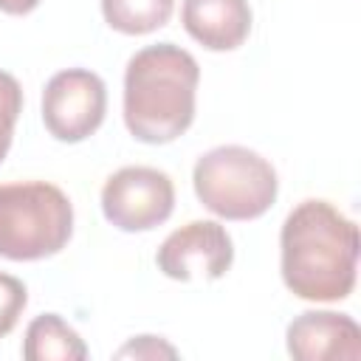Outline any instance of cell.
Instances as JSON below:
<instances>
[{"mask_svg": "<svg viewBox=\"0 0 361 361\" xmlns=\"http://www.w3.org/2000/svg\"><path fill=\"white\" fill-rule=\"evenodd\" d=\"M358 226L327 200H302L279 231L288 290L307 302H338L355 288Z\"/></svg>", "mask_w": 361, "mask_h": 361, "instance_id": "6da1fadb", "label": "cell"}, {"mask_svg": "<svg viewBox=\"0 0 361 361\" xmlns=\"http://www.w3.org/2000/svg\"><path fill=\"white\" fill-rule=\"evenodd\" d=\"M197 59L175 42L147 45L124 71V124L144 144H169L195 121Z\"/></svg>", "mask_w": 361, "mask_h": 361, "instance_id": "7a4b0ae2", "label": "cell"}, {"mask_svg": "<svg viewBox=\"0 0 361 361\" xmlns=\"http://www.w3.org/2000/svg\"><path fill=\"white\" fill-rule=\"evenodd\" d=\"M73 234L68 195L45 180L0 186V257L34 262L59 254Z\"/></svg>", "mask_w": 361, "mask_h": 361, "instance_id": "3957f363", "label": "cell"}, {"mask_svg": "<svg viewBox=\"0 0 361 361\" xmlns=\"http://www.w3.org/2000/svg\"><path fill=\"white\" fill-rule=\"evenodd\" d=\"M197 200L223 220L262 217L279 192L276 169L254 149L226 144L203 152L192 172Z\"/></svg>", "mask_w": 361, "mask_h": 361, "instance_id": "277c9868", "label": "cell"}, {"mask_svg": "<svg viewBox=\"0 0 361 361\" xmlns=\"http://www.w3.org/2000/svg\"><path fill=\"white\" fill-rule=\"evenodd\" d=\"M107 113V87L87 68H68L48 79L42 90V124L65 144L90 138Z\"/></svg>", "mask_w": 361, "mask_h": 361, "instance_id": "5b68a950", "label": "cell"}, {"mask_svg": "<svg viewBox=\"0 0 361 361\" xmlns=\"http://www.w3.org/2000/svg\"><path fill=\"white\" fill-rule=\"evenodd\" d=\"M175 209L172 178L152 166H121L102 186V212L121 231H149Z\"/></svg>", "mask_w": 361, "mask_h": 361, "instance_id": "8992f818", "label": "cell"}, {"mask_svg": "<svg viewBox=\"0 0 361 361\" xmlns=\"http://www.w3.org/2000/svg\"><path fill=\"white\" fill-rule=\"evenodd\" d=\"M158 271L178 282H214L234 262V243L217 220H192L175 228L155 254Z\"/></svg>", "mask_w": 361, "mask_h": 361, "instance_id": "52a82bcc", "label": "cell"}, {"mask_svg": "<svg viewBox=\"0 0 361 361\" xmlns=\"http://www.w3.org/2000/svg\"><path fill=\"white\" fill-rule=\"evenodd\" d=\"M285 341H288V353L299 361L361 358V327L347 313L307 310L288 324Z\"/></svg>", "mask_w": 361, "mask_h": 361, "instance_id": "ba28073f", "label": "cell"}, {"mask_svg": "<svg viewBox=\"0 0 361 361\" xmlns=\"http://www.w3.org/2000/svg\"><path fill=\"white\" fill-rule=\"evenodd\" d=\"M180 23L203 48L234 51L251 34V6L248 0H183Z\"/></svg>", "mask_w": 361, "mask_h": 361, "instance_id": "9c48e42d", "label": "cell"}, {"mask_svg": "<svg viewBox=\"0 0 361 361\" xmlns=\"http://www.w3.org/2000/svg\"><path fill=\"white\" fill-rule=\"evenodd\" d=\"M23 358L25 361H85L87 347L59 313H42L25 327Z\"/></svg>", "mask_w": 361, "mask_h": 361, "instance_id": "30bf717a", "label": "cell"}, {"mask_svg": "<svg viewBox=\"0 0 361 361\" xmlns=\"http://www.w3.org/2000/svg\"><path fill=\"white\" fill-rule=\"evenodd\" d=\"M175 0H102L104 23L130 37L152 34L164 28L172 17Z\"/></svg>", "mask_w": 361, "mask_h": 361, "instance_id": "8fae6325", "label": "cell"}, {"mask_svg": "<svg viewBox=\"0 0 361 361\" xmlns=\"http://www.w3.org/2000/svg\"><path fill=\"white\" fill-rule=\"evenodd\" d=\"M20 113H23V87L11 73L0 71V164L8 155Z\"/></svg>", "mask_w": 361, "mask_h": 361, "instance_id": "7c38bea8", "label": "cell"}, {"mask_svg": "<svg viewBox=\"0 0 361 361\" xmlns=\"http://www.w3.org/2000/svg\"><path fill=\"white\" fill-rule=\"evenodd\" d=\"M25 305H28V290H25V285H23L17 276L0 271V338L8 336V333L17 327V322H20L23 310H25Z\"/></svg>", "mask_w": 361, "mask_h": 361, "instance_id": "4fadbf2b", "label": "cell"}, {"mask_svg": "<svg viewBox=\"0 0 361 361\" xmlns=\"http://www.w3.org/2000/svg\"><path fill=\"white\" fill-rule=\"evenodd\" d=\"M116 355H118V358H127V355H135V358H158V355L175 358L178 353H175V347L164 344V341L155 338V336H138V338H133L130 344H124Z\"/></svg>", "mask_w": 361, "mask_h": 361, "instance_id": "5bb4252c", "label": "cell"}, {"mask_svg": "<svg viewBox=\"0 0 361 361\" xmlns=\"http://www.w3.org/2000/svg\"><path fill=\"white\" fill-rule=\"evenodd\" d=\"M37 6H39V0H0V11L3 14H14V17L31 14Z\"/></svg>", "mask_w": 361, "mask_h": 361, "instance_id": "9a60e30c", "label": "cell"}]
</instances>
